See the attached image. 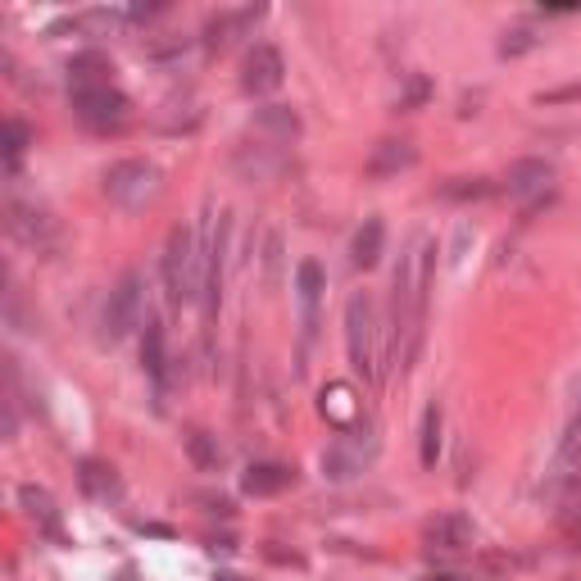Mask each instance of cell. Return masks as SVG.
Masks as SVG:
<instances>
[{
	"label": "cell",
	"instance_id": "83f0119b",
	"mask_svg": "<svg viewBox=\"0 0 581 581\" xmlns=\"http://www.w3.org/2000/svg\"><path fill=\"white\" fill-rule=\"evenodd\" d=\"M531 46H536L531 32H509L505 42H499V55H523V51H531Z\"/></svg>",
	"mask_w": 581,
	"mask_h": 581
},
{
	"label": "cell",
	"instance_id": "ba28073f",
	"mask_svg": "<svg viewBox=\"0 0 581 581\" xmlns=\"http://www.w3.org/2000/svg\"><path fill=\"white\" fill-rule=\"evenodd\" d=\"M505 191L514 201H523V209L531 214L536 205H546L550 201V191H555V169L546 160H518L509 164L505 173Z\"/></svg>",
	"mask_w": 581,
	"mask_h": 581
},
{
	"label": "cell",
	"instance_id": "d6986e66",
	"mask_svg": "<svg viewBox=\"0 0 581 581\" xmlns=\"http://www.w3.org/2000/svg\"><path fill=\"white\" fill-rule=\"evenodd\" d=\"M109 60L105 55H96V51H87V55H77L73 64H68V96H77V92H96V87H109Z\"/></svg>",
	"mask_w": 581,
	"mask_h": 581
},
{
	"label": "cell",
	"instance_id": "7c38bea8",
	"mask_svg": "<svg viewBox=\"0 0 581 581\" xmlns=\"http://www.w3.org/2000/svg\"><path fill=\"white\" fill-rule=\"evenodd\" d=\"M77 486H83V495L96 499V505H119V499H123V482H119V473H114L105 459H83V463H77Z\"/></svg>",
	"mask_w": 581,
	"mask_h": 581
},
{
	"label": "cell",
	"instance_id": "8fae6325",
	"mask_svg": "<svg viewBox=\"0 0 581 581\" xmlns=\"http://www.w3.org/2000/svg\"><path fill=\"white\" fill-rule=\"evenodd\" d=\"M355 437H359V428L332 441V450L323 454V469H327V477H336V482H341V477H355V473H364V463L373 459L377 441H373V437H368V441H355Z\"/></svg>",
	"mask_w": 581,
	"mask_h": 581
},
{
	"label": "cell",
	"instance_id": "9a60e30c",
	"mask_svg": "<svg viewBox=\"0 0 581 581\" xmlns=\"http://www.w3.org/2000/svg\"><path fill=\"white\" fill-rule=\"evenodd\" d=\"M295 486V469L291 463H250V469L241 473V491L255 495V499H273L282 491Z\"/></svg>",
	"mask_w": 581,
	"mask_h": 581
},
{
	"label": "cell",
	"instance_id": "6da1fadb",
	"mask_svg": "<svg viewBox=\"0 0 581 581\" xmlns=\"http://www.w3.org/2000/svg\"><path fill=\"white\" fill-rule=\"evenodd\" d=\"M432 259H437V241L432 237H413L400 255L396 268V291H391V327H396V345L400 359L409 364L422 336V309H428V287H432Z\"/></svg>",
	"mask_w": 581,
	"mask_h": 581
},
{
	"label": "cell",
	"instance_id": "7402d4cb",
	"mask_svg": "<svg viewBox=\"0 0 581 581\" xmlns=\"http://www.w3.org/2000/svg\"><path fill=\"white\" fill-rule=\"evenodd\" d=\"M381 237H386L381 218H364V227L355 232V246H351L355 268H377V259H381Z\"/></svg>",
	"mask_w": 581,
	"mask_h": 581
},
{
	"label": "cell",
	"instance_id": "44dd1931",
	"mask_svg": "<svg viewBox=\"0 0 581 581\" xmlns=\"http://www.w3.org/2000/svg\"><path fill=\"white\" fill-rule=\"evenodd\" d=\"M495 191L499 186L491 177H450V182H441L437 196L441 201H454V205H473V201H491Z\"/></svg>",
	"mask_w": 581,
	"mask_h": 581
},
{
	"label": "cell",
	"instance_id": "484cf974",
	"mask_svg": "<svg viewBox=\"0 0 581 581\" xmlns=\"http://www.w3.org/2000/svg\"><path fill=\"white\" fill-rule=\"evenodd\" d=\"M559 531L581 550V495H572V499H563V505H559Z\"/></svg>",
	"mask_w": 581,
	"mask_h": 581
},
{
	"label": "cell",
	"instance_id": "cb8c5ba5",
	"mask_svg": "<svg viewBox=\"0 0 581 581\" xmlns=\"http://www.w3.org/2000/svg\"><path fill=\"white\" fill-rule=\"evenodd\" d=\"M437 454H441V405H428V413H422V437H418L422 469H437Z\"/></svg>",
	"mask_w": 581,
	"mask_h": 581
},
{
	"label": "cell",
	"instance_id": "4316f807",
	"mask_svg": "<svg viewBox=\"0 0 581 581\" xmlns=\"http://www.w3.org/2000/svg\"><path fill=\"white\" fill-rule=\"evenodd\" d=\"M23 150H28V128H23L19 119H10V123H6V169H10V173L19 169Z\"/></svg>",
	"mask_w": 581,
	"mask_h": 581
},
{
	"label": "cell",
	"instance_id": "ffe728a7",
	"mask_svg": "<svg viewBox=\"0 0 581 581\" xmlns=\"http://www.w3.org/2000/svg\"><path fill=\"white\" fill-rule=\"evenodd\" d=\"M141 364L150 373V381L164 391V377H169V355H164V327L160 323H146V341H141Z\"/></svg>",
	"mask_w": 581,
	"mask_h": 581
},
{
	"label": "cell",
	"instance_id": "5b68a950",
	"mask_svg": "<svg viewBox=\"0 0 581 581\" xmlns=\"http://www.w3.org/2000/svg\"><path fill=\"white\" fill-rule=\"evenodd\" d=\"M73 114H77V123L92 128V132H119L132 119V100L109 83V87H96V92H77Z\"/></svg>",
	"mask_w": 581,
	"mask_h": 581
},
{
	"label": "cell",
	"instance_id": "52a82bcc",
	"mask_svg": "<svg viewBox=\"0 0 581 581\" xmlns=\"http://www.w3.org/2000/svg\"><path fill=\"white\" fill-rule=\"evenodd\" d=\"M6 227H10V237H14V241H23L28 250H51V246L60 241L55 218H51L42 205L19 201V196H10V201H6Z\"/></svg>",
	"mask_w": 581,
	"mask_h": 581
},
{
	"label": "cell",
	"instance_id": "9c48e42d",
	"mask_svg": "<svg viewBox=\"0 0 581 581\" xmlns=\"http://www.w3.org/2000/svg\"><path fill=\"white\" fill-rule=\"evenodd\" d=\"M287 77V64H282V51L278 46H255L241 64V92L246 96H273Z\"/></svg>",
	"mask_w": 581,
	"mask_h": 581
},
{
	"label": "cell",
	"instance_id": "e0dca14e",
	"mask_svg": "<svg viewBox=\"0 0 581 581\" xmlns=\"http://www.w3.org/2000/svg\"><path fill=\"white\" fill-rule=\"evenodd\" d=\"M19 505L28 509V518L36 523V531L51 536V540H64V523H60V505L46 486H23L19 491Z\"/></svg>",
	"mask_w": 581,
	"mask_h": 581
},
{
	"label": "cell",
	"instance_id": "5bb4252c",
	"mask_svg": "<svg viewBox=\"0 0 581 581\" xmlns=\"http://www.w3.org/2000/svg\"><path fill=\"white\" fill-rule=\"evenodd\" d=\"M319 409H323V418L332 422V428H341V432H355L359 422H364V405L355 400V391H351V386H345V381H332V386H323Z\"/></svg>",
	"mask_w": 581,
	"mask_h": 581
},
{
	"label": "cell",
	"instance_id": "f1b7e54d",
	"mask_svg": "<svg viewBox=\"0 0 581 581\" xmlns=\"http://www.w3.org/2000/svg\"><path fill=\"white\" fill-rule=\"evenodd\" d=\"M422 96H428V83H422V77H409V92L400 96V109H413Z\"/></svg>",
	"mask_w": 581,
	"mask_h": 581
},
{
	"label": "cell",
	"instance_id": "2e32d148",
	"mask_svg": "<svg viewBox=\"0 0 581 581\" xmlns=\"http://www.w3.org/2000/svg\"><path fill=\"white\" fill-rule=\"evenodd\" d=\"M418 164V146L413 141H396V137H386V141H377L373 146V154H368V177H396V173H405V169H413Z\"/></svg>",
	"mask_w": 581,
	"mask_h": 581
},
{
	"label": "cell",
	"instance_id": "4dcf8cb0",
	"mask_svg": "<svg viewBox=\"0 0 581 581\" xmlns=\"http://www.w3.org/2000/svg\"><path fill=\"white\" fill-rule=\"evenodd\" d=\"M422 581H450V577H422Z\"/></svg>",
	"mask_w": 581,
	"mask_h": 581
},
{
	"label": "cell",
	"instance_id": "603a6c76",
	"mask_svg": "<svg viewBox=\"0 0 581 581\" xmlns=\"http://www.w3.org/2000/svg\"><path fill=\"white\" fill-rule=\"evenodd\" d=\"M295 282H300V304H304V327H314L319 295H323V268H319L314 259H304L300 273H295Z\"/></svg>",
	"mask_w": 581,
	"mask_h": 581
},
{
	"label": "cell",
	"instance_id": "4fadbf2b",
	"mask_svg": "<svg viewBox=\"0 0 581 581\" xmlns=\"http://www.w3.org/2000/svg\"><path fill=\"white\" fill-rule=\"evenodd\" d=\"M263 19V10L259 6H246V10H223V14H214L209 23H205V46L209 51H227L237 36H246L255 23Z\"/></svg>",
	"mask_w": 581,
	"mask_h": 581
},
{
	"label": "cell",
	"instance_id": "3957f363",
	"mask_svg": "<svg viewBox=\"0 0 581 581\" xmlns=\"http://www.w3.org/2000/svg\"><path fill=\"white\" fill-rule=\"evenodd\" d=\"M164 282H169V300L173 304H191L201 300V237L186 227L169 232L164 246Z\"/></svg>",
	"mask_w": 581,
	"mask_h": 581
},
{
	"label": "cell",
	"instance_id": "8992f818",
	"mask_svg": "<svg viewBox=\"0 0 581 581\" xmlns=\"http://www.w3.org/2000/svg\"><path fill=\"white\" fill-rule=\"evenodd\" d=\"M141 304H146V282L141 273H123L114 282L109 300H105V336L109 341H123L137 323H141Z\"/></svg>",
	"mask_w": 581,
	"mask_h": 581
},
{
	"label": "cell",
	"instance_id": "d4e9b609",
	"mask_svg": "<svg viewBox=\"0 0 581 581\" xmlns=\"http://www.w3.org/2000/svg\"><path fill=\"white\" fill-rule=\"evenodd\" d=\"M186 445H191V459H196V469H205V473H214L218 463H223V450L214 445V437H209V432H191V437H186Z\"/></svg>",
	"mask_w": 581,
	"mask_h": 581
},
{
	"label": "cell",
	"instance_id": "30bf717a",
	"mask_svg": "<svg viewBox=\"0 0 581 581\" xmlns=\"http://www.w3.org/2000/svg\"><path fill=\"white\" fill-rule=\"evenodd\" d=\"M473 523L463 514H437L428 527H422V546L437 550V555H463L473 546Z\"/></svg>",
	"mask_w": 581,
	"mask_h": 581
},
{
	"label": "cell",
	"instance_id": "f546056e",
	"mask_svg": "<svg viewBox=\"0 0 581 581\" xmlns=\"http://www.w3.org/2000/svg\"><path fill=\"white\" fill-rule=\"evenodd\" d=\"M214 581H246V577H237V572H218Z\"/></svg>",
	"mask_w": 581,
	"mask_h": 581
},
{
	"label": "cell",
	"instance_id": "277c9868",
	"mask_svg": "<svg viewBox=\"0 0 581 581\" xmlns=\"http://www.w3.org/2000/svg\"><path fill=\"white\" fill-rule=\"evenodd\" d=\"M160 191H164V177H160V169H154L150 160H123V164H114L105 173V196H109V205H119L128 214L154 205V201H160Z\"/></svg>",
	"mask_w": 581,
	"mask_h": 581
},
{
	"label": "cell",
	"instance_id": "ac0fdd59",
	"mask_svg": "<svg viewBox=\"0 0 581 581\" xmlns=\"http://www.w3.org/2000/svg\"><path fill=\"white\" fill-rule=\"evenodd\" d=\"M255 132L263 137V146H291L300 137V119H295V109H287V105H263L255 114Z\"/></svg>",
	"mask_w": 581,
	"mask_h": 581
},
{
	"label": "cell",
	"instance_id": "7a4b0ae2",
	"mask_svg": "<svg viewBox=\"0 0 581 581\" xmlns=\"http://www.w3.org/2000/svg\"><path fill=\"white\" fill-rule=\"evenodd\" d=\"M345 345H351V368L368 381V386H381V364H386V351H381V327H377V304L368 291H355L345 300Z\"/></svg>",
	"mask_w": 581,
	"mask_h": 581
}]
</instances>
